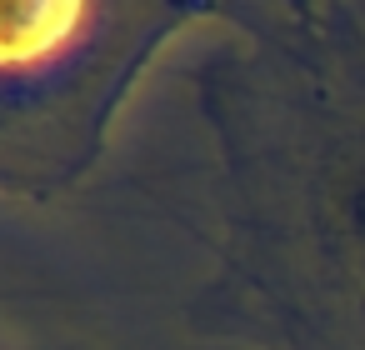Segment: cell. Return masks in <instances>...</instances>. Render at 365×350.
<instances>
[{
	"instance_id": "6da1fadb",
	"label": "cell",
	"mask_w": 365,
	"mask_h": 350,
	"mask_svg": "<svg viewBox=\"0 0 365 350\" xmlns=\"http://www.w3.org/2000/svg\"><path fill=\"white\" fill-rule=\"evenodd\" d=\"M86 26V0H0V86L56 71Z\"/></svg>"
}]
</instances>
